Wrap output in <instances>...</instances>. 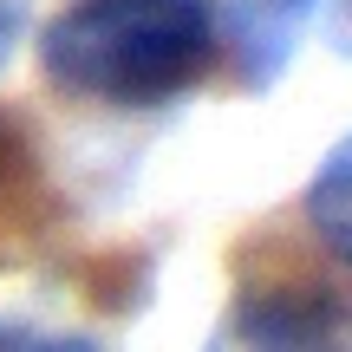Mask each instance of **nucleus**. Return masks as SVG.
I'll use <instances>...</instances> for the list:
<instances>
[{
    "instance_id": "nucleus-1",
    "label": "nucleus",
    "mask_w": 352,
    "mask_h": 352,
    "mask_svg": "<svg viewBox=\"0 0 352 352\" xmlns=\"http://www.w3.org/2000/svg\"><path fill=\"white\" fill-rule=\"evenodd\" d=\"M215 13L202 0H72L39 33V72L85 104H170L215 65Z\"/></svg>"
},
{
    "instance_id": "nucleus-7",
    "label": "nucleus",
    "mask_w": 352,
    "mask_h": 352,
    "mask_svg": "<svg viewBox=\"0 0 352 352\" xmlns=\"http://www.w3.org/2000/svg\"><path fill=\"white\" fill-rule=\"evenodd\" d=\"M340 39H346V46H352V7H346V33H340Z\"/></svg>"
},
{
    "instance_id": "nucleus-5",
    "label": "nucleus",
    "mask_w": 352,
    "mask_h": 352,
    "mask_svg": "<svg viewBox=\"0 0 352 352\" xmlns=\"http://www.w3.org/2000/svg\"><path fill=\"white\" fill-rule=\"evenodd\" d=\"M0 352H91V340L46 333V327H26V320H0Z\"/></svg>"
},
{
    "instance_id": "nucleus-2",
    "label": "nucleus",
    "mask_w": 352,
    "mask_h": 352,
    "mask_svg": "<svg viewBox=\"0 0 352 352\" xmlns=\"http://www.w3.org/2000/svg\"><path fill=\"white\" fill-rule=\"evenodd\" d=\"M209 352H340V307L314 287H261L228 314Z\"/></svg>"
},
{
    "instance_id": "nucleus-6",
    "label": "nucleus",
    "mask_w": 352,
    "mask_h": 352,
    "mask_svg": "<svg viewBox=\"0 0 352 352\" xmlns=\"http://www.w3.org/2000/svg\"><path fill=\"white\" fill-rule=\"evenodd\" d=\"M13 33H20V20H13V7H7V0H0V52L13 46Z\"/></svg>"
},
{
    "instance_id": "nucleus-3",
    "label": "nucleus",
    "mask_w": 352,
    "mask_h": 352,
    "mask_svg": "<svg viewBox=\"0 0 352 352\" xmlns=\"http://www.w3.org/2000/svg\"><path fill=\"white\" fill-rule=\"evenodd\" d=\"M314 7L320 0H228V13L215 20V39H228L235 72L248 85H274L280 65L294 59V39H300Z\"/></svg>"
},
{
    "instance_id": "nucleus-4",
    "label": "nucleus",
    "mask_w": 352,
    "mask_h": 352,
    "mask_svg": "<svg viewBox=\"0 0 352 352\" xmlns=\"http://www.w3.org/2000/svg\"><path fill=\"white\" fill-rule=\"evenodd\" d=\"M307 222H314L320 248H327L333 261L346 267V280H352V138L320 164L314 189H307Z\"/></svg>"
}]
</instances>
